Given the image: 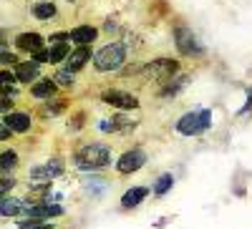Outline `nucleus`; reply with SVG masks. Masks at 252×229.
I'll list each match as a JSON object with an SVG mask.
<instances>
[{
    "mask_svg": "<svg viewBox=\"0 0 252 229\" xmlns=\"http://www.w3.org/2000/svg\"><path fill=\"white\" fill-rule=\"evenodd\" d=\"M76 166L86 172H94V169H103V166L111 164V149L106 143H89V146H83L78 154H76Z\"/></svg>",
    "mask_w": 252,
    "mask_h": 229,
    "instance_id": "1",
    "label": "nucleus"
},
{
    "mask_svg": "<svg viewBox=\"0 0 252 229\" xmlns=\"http://www.w3.org/2000/svg\"><path fill=\"white\" fill-rule=\"evenodd\" d=\"M124 60H126V48L121 43H109L94 56V66L98 71H116L121 68Z\"/></svg>",
    "mask_w": 252,
    "mask_h": 229,
    "instance_id": "2",
    "label": "nucleus"
},
{
    "mask_svg": "<svg viewBox=\"0 0 252 229\" xmlns=\"http://www.w3.org/2000/svg\"><path fill=\"white\" fill-rule=\"evenodd\" d=\"M212 123V114L209 111H194V114H184L179 121H177V131L182 136H199L209 129Z\"/></svg>",
    "mask_w": 252,
    "mask_h": 229,
    "instance_id": "3",
    "label": "nucleus"
},
{
    "mask_svg": "<svg viewBox=\"0 0 252 229\" xmlns=\"http://www.w3.org/2000/svg\"><path fill=\"white\" fill-rule=\"evenodd\" d=\"M23 214H26V219L20 222V224H35V222H46V219H56V217H61V214H63V206L38 201V204L26 206Z\"/></svg>",
    "mask_w": 252,
    "mask_h": 229,
    "instance_id": "4",
    "label": "nucleus"
},
{
    "mask_svg": "<svg viewBox=\"0 0 252 229\" xmlns=\"http://www.w3.org/2000/svg\"><path fill=\"white\" fill-rule=\"evenodd\" d=\"M174 43H177V51L182 53V56H202V46H199V40H197V35L189 30V28H184V26H179L177 30H174Z\"/></svg>",
    "mask_w": 252,
    "mask_h": 229,
    "instance_id": "5",
    "label": "nucleus"
},
{
    "mask_svg": "<svg viewBox=\"0 0 252 229\" xmlns=\"http://www.w3.org/2000/svg\"><path fill=\"white\" fill-rule=\"evenodd\" d=\"M177 71H179V63L172 58H157V60L144 66V73L149 78H157V81H169Z\"/></svg>",
    "mask_w": 252,
    "mask_h": 229,
    "instance_id": "6",
    "label": "nucleus"
},
{
    "mask_svg": "<svg viewBox=\"0 0 252 229\" xmlns=\"http://www.w3.org/2000/svg\"><path fill=\"white\" fill-rule=\"evenodd\" d=\"M144 164H146L144 149H131V151H124V154L119 156L116 169H119V174H134V172L141 169Z\"/></svg>",
    "mask_w": 252,
    "mask_h": 229,
    "instance_id": "7",
    "label": "nucleus"
},
{
    "mask_svg": "<svg viewBox=\"0 0 252 229\" xmlns=\"http://www.w3.org/2000/svg\"><path fill=\"white\" fill-rule=\"evenodd\" d=\"M101 98H103V103H109V106L126 109V111L139 106V98H136V96L126 93V91H116V88H111V91H103V93H101Z\"/></svg>",
    "mask_w": 252,
    "mask_h": 229,
    "instance_id": "8",
    "label": "nucleus"
},
{
    "mask_svg": "<svg viewBox=\"0 0 252 229\" xmlns=\"http://www.w3.org/2000/svg\"><path fill=\"white\" fill-rule=\"evenodd\" d=\"M5 126L13 131V134H26L28 129H31V116L28 114H23V111H10V114H5Z\"/></svg>",
    "mask_w": 252,
    "mask_h": 229,
    "instance_id": "9",
    "label": "nucleus"
},
{
    "mask_svg": "<svg viewBox=\"0 0 252 229\" xmlns=\"http://www.w3.org/2000/svg\"><path fill=\"white\" fill-rule=\"evenodd\" d=\"M89 58H91V48H89V46H78V48L71 51L68 58H66V71H71V73L81 71L83 66L89 63Z\"/></svg>",
    "mask_w": 252,
    "mask_h": 229,
    "instance_id": "10",
    "label": "nucleus"
},
{
    "mask_svg": "<svg viewBox=\"0 0 252 229\" xmlns=\"http://www.w3.org/2000/svg\"><path fill=\"white\" fill-rule=\"evenodd\" d=\"M15 46H18V51L38 53L40 48H43V35H40V33H20L15 38Z\"/></svg>",
    "mask_w": 252,
    "mask_h": 229,
    "instance_id": "11",
    "label": "nucleus"
},
{
    "mask_svg": "<svg viewBox=\"0 0 252 229\" xmlns=\"http://www.w3.org/2000/svg\"><path fill=\"white\" fill-rule=\"evenodd\" d=\"M146 194H149V189H146V186H131V189L124 192L121 206H124V209H136V206L146 199Z\"/></svg>",
    "mask_w": 252,
    "mask_h": 229,
    "instance_id": "12",
    "label": "nucleus"
},
{
    "mask_svg": "<svg viewBox=\"0 0 252 229\" xmlns=\"http://www.w3.org/2000/svg\"><path fill=\"white\" fill-rule=\"evenodd\" d=\"M13 73H15V81H20V83H33V81H38V76H40L35 60H28V63H18Z\"/></svg>",
    "mask_w": 252,
    "mask_h": 229,
    "instance_id": "13",
    "label": "nucleus"
},
{
    "mask_svg": "<svg viewBox=\"0 0 252 229\" xmlns=\"http://www.w3.org/2000/svg\"><path fill=\"white\" fill-rule=\"evenodd\" d=\"M68 35H71L73 43H78V46H91L94 40H96V35H98V30H96L94 26H78V28H73Z\"/></svg>",
    "mask_w": 252,
    "mask_h": 229,
    "instance_id": "14",
    "label": "nucleus"
},
{
    "mask_svg": "<svg viewBox=\"0 0 252 229\" xmlns=\"http://www.w3.org/2000/svg\"><path fill=\"white\" fill-rule=\"evenodd\" d=\"M26 206H28L26 201H20L15 197H3L0 199V214L3 217H18V214H23Z\"/></svg>",
    "mask_w": 252,
    "mask_h": 229,
    "instance_id": "15",
    "label": "nucleus"
},
{
    "mask_svg": "<svg viewBox=\"0 0 252 229\" xmlns=\"http://www.w3.org/2000/svg\"><path fill=\"white\" fill-rule=\"evenodd\" d=\"M56 81L53 78H43V81H38V83H33V88H31V93L35 96V98H51L53 93H56Z\"/></svg>",
    "mask_w": 252,
    "mask_h": 229,
    "instance_id": "16",
    "label": "nucleus"
},
{
    "mask_svg": "<svg viewBox=\"0 0 252 229\" xmlns=\"http://www.w3.org/2000/svg\"><path fill=\"white\" fill-rule=\"evenodd\" d=\"M18 151H13V149H5L3 154H0V172L3 174H10V172H15L18 169Z\"/></svg>",
    "mask_w": 252,
    "mask_h": 229,
    "instance_id": "17",
    "label": "nucleus"
},
{
    "mask_svg": "<svg viewBox=\"0 0 252 229\" xmlns=\"http://www.w3.org/2000/svg\"><path fill=\"white\" fill-rule=\"evenodd\" d=\"M68 53H71L68 43H56V46H51V51H48V63H61V60L68 58Z\"/></svg>",
    "mask_w": 252,
    "mask_h": 229,
    "instance_id": "18",
    "label": "nucleus"
},
{
    "mask_svg": "<svg viewBox=\"0 0 252 229\" xmlns=\"http://www.w3.org/2000/svg\"><path fill=\"white\" fill-rule=\"evenodd\" d=\"M174 186V176L172 174H161L157 181H154V197H164Z\"/></svg>",
    "mask_w": 252,
    "mask_h": 229,
    "instance_id": "19",
    "label": "nucleus"
},
{
    "mask_svg": "<svg viewBox=\"0 0 252 229\" xmlns=\"http://www.w3.org/2000/svg\"><path fill=\"white\" fill-rule=\"evenodd\" d=\"M33 15H35L38 20H51V18L56 15V5H53V3H38V5L33 8Z\"/></svg>",
    "mask_w": 252,
    "mask_h": 229,
    "instance_id": "20",
    "label": "nucleus"
},
{
    "mask_svg": "<svg viewBox=\"0 0 252 229\" xmlns=\"http://www.w3.org/2000/svg\"><path fill=\"white\" fill-rule=\"evenodd\" d=\"M13 189H15V179L13 176H0V199L10 197Z\"/></svg>",
    "mask_w": 252,
    "mask_h": 229,
    "instance_id": "21",
    "label": "nucleus"
},
{
    "mask_svg": "<svg viewBox=\"0 0 252 229\" xmlns=\"http://www.w3.org/2000/svg\"><path fill=\"white\" fill-rule=\"evenodd\" d=\"M53 81H56V86H73V73L71 71H58Z\"/></svg>",
    "mask_w": 252,
    "mask_h": 229,
    "instance_id": "22",
    "label": "nucleus"
},
{
    "mask_svg": "<svg viewBox=\"0 0 252 229\" xmlns=\"http://www.w3.org/2000/svg\"><path fill=\"white\" fill-rule=\"evenodd\" d=\"M46 169H48L51 179H56V176H61V174H63V161H61V159H51V161L46 164Z\"/></svg>",
    "mask_w": 252,
    "mask_h": 229,
    "instance_id": "23",
    "label": "nucleus"
},
{
    "mask_svg": "<svg viewBox=\"0 0 252 229\" xmlns=\"http://www.w3.org/2000/svg\"><path fill=\"white\" fill-rule=\"evenodd\" d=\"M0 63H5V66H18L20 60H18V56H13V53L3 51V53H0Z\"/></svg>",
    "mask_w": 252,
    "mask_h": 229,
    "instance_id": "24",
    "label": "nucleus"
},
{
    "mask_svg": "<svg viewBox=\"0 0 252 229\" xmlns=\"http://www.w3.org/2000/svg\"><path fill=\"white\" fill-rule=\"evenodd\" d=\"M13 83H15L13 71H0V86H13Z\"/></svg>",
    "mask_w": 252,
    "mask_h": 229,
    "instance_id": "25",
    "label": "nucleus"
},
{
    "mask_svg": "<svg viewBox=\"0 0 252 229\" xmlns=\"http://www.w3.org/2000/svg\"><path fill=\"white\" fill-rule=\"evenodd\" d=\"M184 83H187V78H179V81L174 83V86H166V88L161 91V96H174V93H177V91L184 86Z\"/></svg>",
    "mask_w": 252,
    "mask_h": 229,
    "instance_id": "26",
    "label": "nucleus"
},
{
    "mask_svg": "<svg viewBox=\"0 0 252 229\" xmlns=\"http://www.w3.org/2000/svg\"><path fill=\"white\" fill-rule=\"evenodd\" d=\"M0 111H3V114H10V111H13V98L0 96Z\"/></svg>",
    "mask_w": 252,
    "mask_h": 229,
    "instance_id": "27",
    "label": "nucleus"
},
{
    "mask_svg": "<svg viewBox=\"0 0 252 229\" xmlns=\"http://www.w3.org/2000/svg\"><path fill=\"white\" fill-rule=\"evenodd\" d=\"M20 229H53V224L48 222H35V224H18Z\"/></svg>",
    "mask_w": 252,
    "mask_h": 229,
    "instance_id": "28",
    "label": "nucleus"
},
{
    "mask_svg": "<svg viewBox=\"0 0 252 229\" xmlns=\"http://www.w3.org/2000/svg\"><path fill=\"white\" fill-rule=\"evenodd\" d=\"M63 40H71V35H68V33H53V35H51V46L63 43Z\"/></svg>",
    "mask_w": 252,
    "mask_h": 229,
    "instance_id": "29",
    "label": "nucleus"
},
{
    "mask_svg": "<svg viewBox=\"0 0 252 229\" xmlns=\"http://www.w3.org/2000/svg\"><path fill=\"white\" fill-rule=\"evenodd\" d=\"M33 60H35V63H46V60H48V51L40 48L38 53H33Z\"/></svg>",
    "mask_w": 252,
    "mask_h": 229,
    "instance_id": "30",
    "label": "nucleus"
},
{
    "mask_svg": "<svg viewBox=\"0 0 252 229\" xmlns=\"http://www.w3.org/2000/svg\"><path fill=\"white\" fill-rule=\"evenodd\" d=\"M10 134H13V131L5 126L3 121H0V141H8V139H10Z\"/></svg>",
    "mask_w": 252,
    "mask_h": 229,
    "instance_id": "31",
    "label": "nucleus"
},
{
    "mask_svg": "<svg viewBox=\"0 0 252 229\" xmlns=\"http://www.w3.org/2000/svg\"><path fill=\"white\" fill-rule=\"evenodd\" d=\"M250 109H252V91H250V98H247V103H245V109H242V114H245V111H250Z\"/></svg>",
    "mask_w": 252,
    "mask_h": 229,
    "instance_id": "32",
    "label": "nucleus"
}]
</instances>
